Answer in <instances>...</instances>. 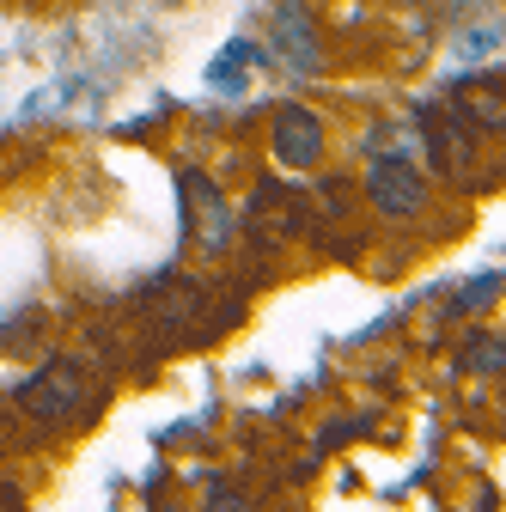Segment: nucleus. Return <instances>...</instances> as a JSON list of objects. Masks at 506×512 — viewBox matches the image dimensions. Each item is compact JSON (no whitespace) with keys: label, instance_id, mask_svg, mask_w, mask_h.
Here are the masks:
<instances>
[{"label":"nucleus","instance_id":"nucleus-1","mask_svg":"<svg viewBox=\"0 0 506 512\" xmlns=\"http://www.w3.org/2000/svg\"><path fill=\"white\" fill-rule=\"evenodd\" d=\"M19 403H25L37 421H74V415L92 409V378H86L80 360H49V366L25 384V391H19Z\"/></svg>","mask_w":506,"mask_h":512},{"label":"nucleus","instance_id":"nucleus-2","mask_svg":"<svg viewBox=\"0 0 506 512\" xmlns=\"http://www.w3.org/2000/svg\"><path fill=\"white\" fill-rule=\"evenodd\" d=\"M366 196H372V208L385 214V220H415L427 208V177L403 153H378L366 165Z\"/></svg>","mask_w":506,"mask_h":512},{"label":"nucleus","instance_id":"nucleus-3","mask_svg":"<svg viewBox=\"0 0 506 512\" xmlns=\"http://www.w3.org/2000/svg\"><path fill=\"white\" fill-rule=\"evenodd\" d=\"M269 55L281 61L287 74H318V68H324L318 19H311L299 0H281V7H275V19H269Z\"/></svg>","mask_w":506,"mask_h":512},{"label":"nucleus","instance_id":"nucleus-4","mask_svg":"<svg viewBox=\"0 0 506 512\" xmlns=\"http://www.w3.org/2000/svg\"><path fill=\"white\" fill-rule=\"evenodd\" d=\"M324 159V122L305 104H281L275 110V165L281 171H311Z\"/></svg>","mask_w":506,"mask_h":512},{"label":"nucleus","instance_id":"nucleus-5","mask_svg":"<svg viewBox=\"0 0 506 512\" xmlns=\"http://www.w3.org/2000/svg\"><path fill=\"white\" fill-rule=\"evenodd\" d=\"M421 135H427V159H433L439 171L470 177V165H476V141L464 135V116H458L452 104H427V110H421Z\"/></svg>","mask_w":506,"mask_h":512},{"label":"nucleus","instance_id":"nucleus-6","mask_svg":"<svg viewBox=\"0 0 506 512\" xmlns=\"http://www.w3.org/2000/svg\"><path fill=\"white\" fill-rule=\"evenodd\" d=\"M452 110H458L470 128H494V135H500V74L458 80V92H452Z\"/></svg>","mask_w":506,"mask_h":512},{"label":"nucleus","instance_id":"nucleus-7","mask_svg":"<svg viewBox=\"0 0 506 512\" xmlns=\"http://www.w3.org/2000/svg\"><path fill=\"white\" fill-rule=\"evenodd\" d=\"M257 61H263V49L238 37V43H226V49L214 55V68H208V80H214L220 92H238V86L250 80V68H257Z\"/></svg>","mask_w":506,"mask_h":512},{"label":"nucleus","instance_id":"nucleus-8","mask_svg":"<svg viewBox=\"0 0 506 512\" xmlns=\"http://www.w3.org/2000/svg\"><path fill=\"white\" fill-rule=\"evenodd\" d=\"M500 293V269H488V275H476L470 287H464V299H458V311H476L482 299H494Z\"/></svg>","mask_w":506,"mask_h":512},{"label":"nucleus","instance_id":"nucleus-9","mask_svg":"<svg viewBox=\"0 0 506 512\" xmlns=\"http://www.w3.org/2000/svg\"><path fill=\"white\" fill-rule=\"evenodd\" d=\"M470 366H482V372L500 366V336H476V342H470Z\"/></svg>","mask_w":506,"mask_h":512},{"label":"nucleus","instance_id":"nucleus-10","mask_svg":"<svg viewBox=\"0 0 506 512\" xmlns=\"http://www.w3.org/2000/svg\"><path fill=\"white\" fill-rule=\"evenodd\" d=\"M391 7H421V0H391Z\"/></svg>","mask_w":506,"mask_h":512}]
</instances>
